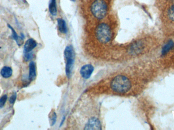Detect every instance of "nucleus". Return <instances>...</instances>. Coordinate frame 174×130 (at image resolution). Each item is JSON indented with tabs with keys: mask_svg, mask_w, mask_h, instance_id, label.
<instances>
[{
	"mask_svg": "<svg viewBox=\"0 0 174 130\" xmlns=\"http://www.w3.org/2000/svg\"><path fill=\"white\" fill-rule=\"evenodd\" d=\"M110 88L115 93L124 94L129 91L131 87L129 78L124 75H119L113 78L110 82Z\"/></svg>",
	"mask_w": 174,
	"mask_h": 130,
	"instance_id": "f257e3e1",
	"label": "nucleus"
},
{
	"mask_svg": "<svg viewBox=\"0 0 174 130\" xmlns=\"http://www.w3.org/2000/svg\"><path fill=\"white\" fill-rule=\"evenodd\" d=\"M95 34L97 39L102 43H107L112 39V30L106 23H102L98 25L96 29Z\"/></svg>",
	"mask_w": 174,
	"mask_h": 130,
	"instance_id": "f03ea898",
	"label": "nucleus"
},
{
	"mask_svg": "<svg viewBox=\"0 0 174 130\" xmlns=\"http://www.w3.org/2000/svg\"><path fill=\"white\" fill-rule=\"evenodd\" d=\"M91 11L94 17L102 19L107 14V4L104 0H95L91 5Z\"/></svg>",
	"mask_w": 174,
	"mask_h": 130,
	"instance_id": "7ed1b4c3",
	"label": "nucleus"
},
{
	"mask_svg": "<svg viewBox=\"0 0 174 130\" xmlns=\"http://www.w3.org/2000/svg\"><path fill=\"white\" fill-rule=\"evenodd\" d=\"M64 56L66 60V74L68 77H70L75 61V52L71 46H67L64 51Z\"/></svg>",
	"mask_w": 174,
	"mask_h": 130,
	"instance_id": "20e7f679",
	"label": "nucleus"
},
{
	"mask_svg": "<svg viewBox=\"0 0 174 130\" xmlns=\"http://www.w3.org/2000/svg\"><path fill=\"white\" fill-rule=\"evenodd\" d=\"M85 130H101V124L99 120L96 118H92L89 119L85 125Z\"/></svg>",
	"mask_w": 174,
	"mask_h": 130,
	"instance_id": "39448f33",
	"label": "nucleus"
},
{
	"mask_svg": "<svg viewBox=\"0 0 174 130\" xmlns=\"http://www.w3.org/2000/svg\"><path fill=\"white\" fill-rule=\"evenodd\" d=\"M94 71V67L90 64L84 65L81 69V75L84 79H87L90 77Z\"/></svg>",
	"mask_w": 174,
	"mask_h": 130,
	"instance_id": "423d86ee",
	"label": "nucleus"
},
{
	"mask_svg": "<svg viewBox=\"0 0 174 130\" xmlns=\"http://www.w3.org/2000/svg\"><path fill=\"white\" fill-rule=\"evenodd\" d=\"M37 45V43L34 39L32 38L28 39L25 43L24 45V51L25 52H30L33 49H34Z\"/></svg>",
	"mask_w": 174,
	"mask_h": 130,
	"instance_id": "0eeeda50",
	"label": "nucleus"
},
{
	"mask_svg": "<svg viewBox=\"0 0 174 130\" xmlns=\"http://www.w3.org/2000/svg\"><path fill=\"white\" fill-rule=\"evenodd\" d=\"M36 77V65L33 61H31L29 63V79L30 81H33Z\"/></svg>",
	"mask_w": 174,
	"mask_h": 130,
	"instance_id": "6e6552de",
	"label": "nucleus"
},
{
	"mask_svg": "<svg viewBox=\"0 0 174 130\" xmlns=\"http://www.w3.org/2000/svg\"><path fill=\"white\" fill-rule=\"evenodd\" d=\"M7 26H8V27L10 29L11 31H12V37L13 39H14V40H16V42L19 46H21L23 43V37H19L16 31L14 30V29L9 24H8Z\"/></svg>",
	"mask_w": 174,
	"mask_h": 130,
	"instance_id": "1a4fd4ad",
	"label": "nucleus"
},
{
	"mask_svg": "<svg viewBox=\"0 0 174 130\" xmlns=\"http://www.w3.org/2000/svg\"><path fill=\"white\" fill-rule=\"evenodd\" d=\"M12 70L10 67L5 66L2 69V70L1 71V74L3 77L8 78L12 76Z\"/></svg>",
	"mask_w": 174,
	"mask_h": 130,
	"instance_id": "9d476101",
	"label": "nucleus"
},
{
	"mask_svg": "<svg viewBox=\"0 0 174 130\" xmlns=\"http://www.w3.org/2000/svg\"><path fill=\"white\" fill-rule=\"evenodd\" d=\"M58 28L60 32L66 34L67 32V26L65 22L62 19H58L57 20Z\"/></svg>",
	"mask_w": 174,
	"mask_h": 130,
	"instance_id": "9b49d317",
	"label": "nucleus"
},
{
	"mask_svg": "<svg viewBox=\"0 0 174 130\" xmlns=\"http://www.w3.org/2000/svg\"><path fill=\"white\" fill-rule=\"evenodd\" d=\"M174 43L173 41L172 40H169V42L165 44V46L163 47L162 50V55L166 54L170 50H172L174 47Z\"/></svg>",
	"mask_w": 174,
	"mask_h": 130,
	"instance_id": "f8f14e48",
	"label": "nucleus"
},
{
	"mask_svg": "<svg viewBox=\"0 0 174 130\" xmlns=\"http://www.w3.org/2000/svg\"><path fill=\"white\" fill-rule=\"evenodd\" d=\"M49 10L52 15H56L57 14V9L56 0H51V2L50 3L49 6Z\"/></svg>",
	"mask_w": 174,
	"mask_h": 130,
	"instance_id": "ddd939ff",
	"label": "nucleus"
},
{
	"mask_svg": "<svg viewBox=\"0 0 174 130\" xmlns=\"http://www.w3.org/2000/svg\"><path fill=\"white\" fill-rule=\"evenodd\" d=\"M33 53L30 52H25L24 51V56H23V59L26 62H28L29 60H31L33 59Z\"/></svg>",
	"mask_w": 174,
	"mask_h": 130,
	"instance_id": "4468645a",
	"label": "nucleus"
},
{
	"mask_svg": "<svg viewBox=\"0 0 174 130\" xmlns=\"http://www.w3.org/2000/svg\"><path fill=\"white\" fill-rule=\"evenodd\" d=\"M7 100V96L6 94L4 95L0 98V109L2 108L4 106Z\"/></svg>",
	"mask_w": 174,
	"mask_h": 130,
	"instance_id": "2eb2a0df",
	"label": "nucleus"
},
{
	"mask_svg": "<svg viewBox=\"0 0 174 130\" xmlns=\"http://www.w3.org/2000/svg\"><path fill=\"white\" fill-rule=\"evenodd\" d=\"M168 15L169 19L174 21V5L172 6L169 8L168 11Z\"/></svg>",
	"mask_w": 174,
	"mask_h": 130,
	"instance_id": "dca6fc26",
	"label": "nucleus"
},
{
	"mask_svg": "<svg viewBox=\"0 0 174 130\" xmlns=\"http://www.w3.org/2000/svg\"><path fill=\"white\" fill-rule=\"evenodd\" d=\"M16 93H15L10 97L9 99V103L11 104H14L16 102Z\"/></svg>",
	"mask_w": 174,
	"mask_h": 130,
	"instance_id": "f3484780",
	"label": "nucleus"
},
{
	"mask_svg": "<svg viewBox=\"0 0 174 130\" xmlns=\"http://www.w3.org/2000/svg\"><path fill=\"white\" fill-rule=\"evenodd\" d=\"M51 118H51V125H54V124H55V123H56V118H57V116H56V113L54 112Z\"/></svg>",
	"mask_w": 174,
	"mask_h": 130,
	"instance_id": "a211bd4d",
	"label": "nucleus"
},
{
	"mask_svg": "<svg viewBox=\"0 0 174 130\" xmlns=\"http://www.w3.org/2000/svg\"><path fill=\"white\" fill-rule=\"evenodd\" d=\"M71 1H75V0H71Z\"/></svg>",
	"mask_w": 174,
	"mask_h": 130,
	"instance_id": "6ab92c4d",
	"label": "nucleus"
}]
</instances>
